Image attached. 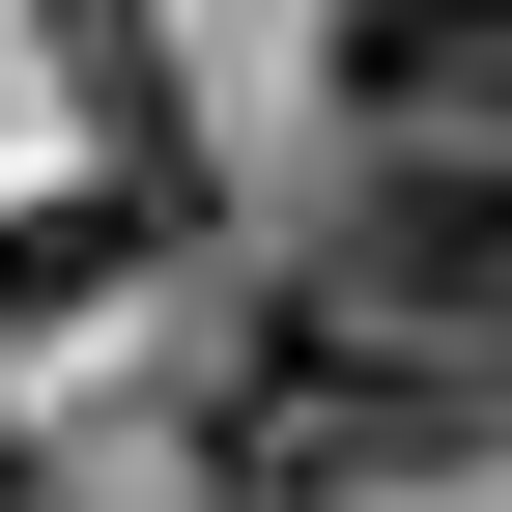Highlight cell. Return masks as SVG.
Here are the masks:
<instances>
[{
  "label": "cell",
  "mask_w": 512,
  "mask_h": 512,
  "mask_svg": "<svg viewBox=\"0 0 512 512\" xmlns=\"http://www.w3.org/2000/svg\"><path fill=\"white\" fill-rule=\"evenodd\" d=\"M313 285H370L427 370H484V399H512V143H370V200H342Z\"/></svg>",
  "instance_id": "cell-2"
},
{
  "label": "cell",
  "mask_w": 512,
  "mask_h": 512,
  "mask_svg": "<svg viewBox=\"0 0 512 512\" xmlns=\"http://www.w3.org/2000/svg\"><path fill=\"white\" fill-rule=\"evenodd\" d=\"M370 143H512V0H313Z\"/></svg>",
  "instance_id": "cell-3"
},
{
  "label": "cell",
  "mask_w": 512,
  "mask_h": 512,
  "mask_svg": "<svg viewBox=\"0 0 512 512\" xmlns=\"http://www.w3.org/2000/svg\"><path fill=\"white\" fill-rule=\"evenodd\" d=\"M0 512H57V456H29V427H0Z\"/></svg>",
  "instance_id": "cell-4"
},
{
  "label": "cell",
  "mask_w": 512,
  "mask_h": 512,
  "mask_svg": "<svg viewBox=\"0 0 512 512\" xmlns=\"http://www.w3.org/2000/svg\"><path fill=\"white\" fill-rule=\"evenodd\" d=\"M484 456V370H427L370 285H256L200 342V484L228 512H370V484H456Z\"/></svg>",
  "instance_id": "cell-1"
}]
</instances>
